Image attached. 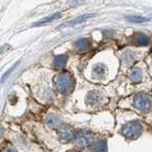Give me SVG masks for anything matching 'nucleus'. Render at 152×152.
Masks as SVG:
<instances>
[{
    "label": "nucleus",
    "instance_id": "obj_5",
    "mask_svg": "<svg viewBox=\"0 0 152 152\" xmlns=\"http://www.w3.org/2000/svg\"><path fill=\"white\" fill-rule=\"evenodd\" d=\"M97 137L93 131H90L87 129H82L80 131H77L75 137L73 139L74 145L77 149H85L88 148L93 144V142L96 140Z\"/></svg>",
    "mask_w": 152,
    "mask_h": 152
},
{
    "label": "nucleus",
    "instance_id": "obj_12",
    "mask_svg": "<svg viewBox=\"0 0 152 152\" xmlns=\"http://www.w3.org/2000/svg\"><path fill=\"white\" fill-rule=\"evenodd\" d=\"M133 43L137 46H147L149 44V37L142 33L136 34L133 37Z\"/></svg>",
    "mask_w": 152,
    "mask_h": 152
},
{
    "label": "nucleus",
    "instance_id": "obj_16",
    "mask_svg": "<svg viewBox=\"0 0 152 152\" xmlns=\"http://www.w3.org/2000/svg\"><path fill=\"white\" fill-rule=\"evenodd\" d=\"M76 47L77 48V50L84 51L89 47V42L85 38H80V39H77L76 41Z\"/></svg>",
    "mask_w": 152,
    "mask_h": 152
},
{
    "label": "nucleus",
    "instance_id": "obj_17",
    "mask_svg": "<svg viewBox=\"0 0 152 152\" xmlns=\"http://www.w3.org/2000/svg\"><path fill=\"white\" fill-rule=\"evenodd\" d=\"M124 62L130 66V65H132L135 61V58H134V55L131 53V52H126V53H124Z\"/></svg>",
    "mask_w": 152,
    "mask_h": 152
},
{
    "label": "nucleus",
    "instance_id": "obj_4",
    "mask_svg": "<svg viewBox=\"0 0 152 152\" xmlns=\"http://www.w3.org/2000/svg\"><path fill=\"white\" fill-rule=\"evenodd\" d=\"M76 85V80L70 72L63 71L59 73L55 79V86L58 93L68 95L73 92Z\"/></svg>",
    "mask_w": 152,
    "mask_h": 152
},
{
    "label": "nucleus",
    "instance_id": "obj_20",
    "mask_svg": "<svg viewBox=\"0 0 152 152\" xmlns=\"http://www.w3.org/2000/svg\"><path fill=\"white\" fill-rule=\"evenodd\" d=\"M3 134H4V128L0 125V139L2 138V136H3Z\"/></svg>",
    "mask_w": 152,
    "mask_h": 152
},
{
    "label": "nucleus",
    "instance_id": "obj_18",
    "mask_svg": "<svg viewBox=\"0 0 152 152\" xmlns=\"http://www.w3.org/2000/svg\"><path fill=\"white\" fill-rule=\"evenodd\" d=\"M85 1V0H75L73 3H72V6H76V5H80Z\"/></svg>",
    "mask_w": 152,
    "mask_h": 152
},
{
    "label": "nucleus",
    "instance_id": "obj_10",
    "mask_svg": "<svg viewBox=\"0 0 152 152\" xmlns=\"http://www.w3.org/2000/svg\"><path fill=\"white\" fill-rule=\"evenodd\" d=\"M96 14H86V15H82L79 17H76V18H74L70 21H67V22H65L63 24H61L59 26L58 28H64V27H72V26H75V25H77V24H80L82 22H85L86 20L90 17L92 16H95Z\"/></svg>",
    "mask_w": 152,
    "mask_h": 152
},
{
    "label": "nucleus",
    "instance_id": "obj_9",
    "mask_svg": "<svg viewBox=\"0 0 152 152\" xmlns=\"http://www.w3.org/2000/svg\"><path fill=\"white\" fill-rule=\"evenodd\" d=\"M46 124L48 125V127L51 129H56L58 130L61 125L63 124V121L56 114H48L46 117Z\"/></svg>",
    "mask_w": 152,
    "mask_h": 152
},
{
    "label": "nucleus",
    "instance_id": "obj_14",
    "mask_svg": "<svg viewBox=\"0 0 152 152\" xmlns=\"http://www.w3.org/2000/svg\"><path fill=\"white\" fill-rule=\"evenodd\" d=\"M67 60H68V58L66 56H56V58H54V65H55V67L56 69H61L65 66V64H66L67 62Z\"/></svg>",
    "mask_w": 152,
    "mask_h": 152
},
{
    "label": "nucleus",
    "instance_id": "obj_2",
    "mask_svg": "<svg viewBox=\"0 0 152 152\" xmlns=\"http://www.w3.org/2000/svg\"><path fill=\"white\" fill-rule=\"evenodd\" d=\"M145 124L141 119L136 118L127 121L121 125L119 128V134L127 141H135L139 139L145 132Z\"/></svg>",
    "mask_w": 152,
    "mask_h": 152
},
{
    "label": "nucleus",
    "instance_id": "obj_19",
    "mask_svg": "<svg viewBox=\"0 0 152 152\" xmlns=\"http://www.w3.org/2000/svg\"><path fill=\"white\" fill-rule=\"evenodd\" d=\"M5 152H17L14 147H8V148L5 150Z\"/></svg>",
    "mask_w": 152,
    "mask_h": 152
},
{
    "label": "nucleus",
    "instance_id": "obj_3",
    "mask_svg": "<svg viewBox=\"0 0 152 152\" xmlns=\"http://www.w3.org/2000/svg\"><path fill=\"white\" fill-rule=\"evenodd\" d=\"M108 102V97L104 91L99 88H94L87 91L84 97L85 106L89 109H99L102 108Z\"/></svg>",
    "mask_w": 152,
    "mask_h": 152
},
{
    "label": "nucleus",
    "instance_id": "obj_15",
    "mask_svg": "<svg viewBox=\"0 0 152 152\" xmlns=\"http://www.w3.org/2000/svg\"><path fill=\"white\" fill-rule=\"evenodd\" d=\"M128 22H132V23H145L149 21V18H146V17L141 16V15H130L125 17Z\"/></svg>",
    "mask_w": 152,
    "mask_h": 152
},
{
    "label": "nucleus",
    "instance_id": "obj_6",
    "mask_svg": "<svg viewBox=\"0 0 152 152\" xmlns=\"http://www.w3.org/2000/svg\"><path fill=\"white\" fill-rule=\"evenodd\" d=\"M108 76V67L102 62H98L92 67L91 71V77L94 80L102 81L107 77Z\"/></svg>",
    "mask_w": 152,
    "mask_h": 152
},
{
    "label": "nucleus",
    "instance_id": "obj_13",
    "mask_svg": "<svg viewBox=\"0 0 152 152\" xmlns=\"http://www.w3.org/2000/svg\"><path fill=\"white\" fill-rule=\"evenodd\" d=\"M61 16H62L61 12H56V14H53V15H51L49 16H46V17H44V18H42L41 20L37 21V22H36V23H34L33 26H34V27H38V26L45 25L47 23L53 22V21H55V20L59 19Z\"/></svg>",
    "mask_w": 152,
    "mask_h": 152
},
{
    "label": "nucleus",
    "instance_id": "obj_11",
    "mask_svg": "<svg viewBox=\"0 0 152 152\" xmlns=\"http://www.w3.org/2000/svg\"><path fill=\"white\" fill-rule=\"evenodd\" d=\"M129 79L131 80L134 83H139L144 79V73L142 70L139 67H134L131 69V71L129 73Z\"/></svg>",
    "mask_w": 152,
    "mask_h": 152
},
{
    "label": "nucleus",
    "instance_id": "obj_8",
    "mask_svg": "<svg viewBox=\"0 0 152 152\" xmlns=\"http://www.w3.org/2000/svg\"><path fill=\"white\" fill-rule=\"evenodd\" d=\"M90 152H107V139L106 138H97L93 144L89 147Z\"/></svg>",
    "mask_w": 152,
    "mask_h": 152
},
{
    "label": "nucleus",
    "instance_id": "obj_1",
    "mask_svg": "<svg viewBox=\"0 0 152 152\" xmlns=\"http://www.w3.org/2000/svg\"><path fill=\"white\" fill-rule=\"evenodd\" d=\"M130 109L137 112L141 116H146L152 113V96L148 93H134L124 101Z\"/></svg>",
    "mask_w": 152,
    "mask_h": 152
},
{
    "label": "nucleus",
    "instance_id": "obj_7",
    "mask_svg": "<svg viewBox=\"0 0 152 152\" xmlns=\"http://www.w3.org/2000/svg\"><path fill=\"white\" fill-rule=\"evenodd\" d=\"M58 132L59 139L64 142L72 141L77 133L75 127L70 124H63L58 129Z\"/></svg>",
    "mask_w": 152,
    "mask_h": 152
}]
</instances>
